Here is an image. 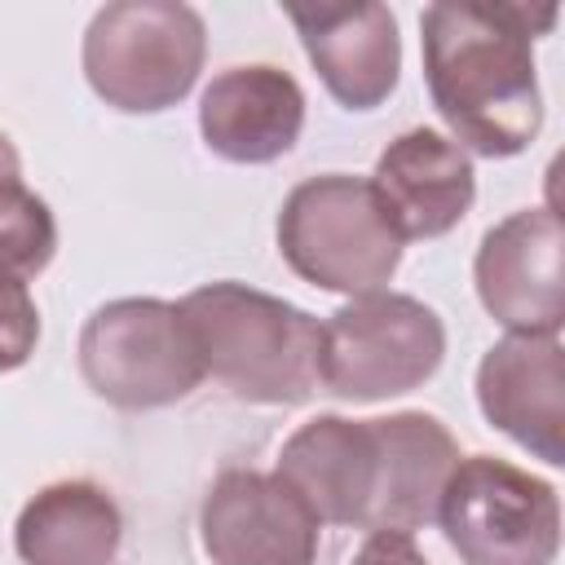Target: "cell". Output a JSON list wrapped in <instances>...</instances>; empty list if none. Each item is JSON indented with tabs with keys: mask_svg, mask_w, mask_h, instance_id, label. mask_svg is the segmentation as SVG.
I'll use <instances>...</instances> for the list:
<instances>
[{
	"mask_svg": "<svg viewBox=\"0 0 565 565\" xmlns=\"http://www.w3.org/2000/svg\"><path fill=\"white\" fill-rule=\"evenodd\" d=\"M437 521L463 565H552L561 547L556 486L494 455L455 463Z\"/></svg>",
	"mask_w": 565,
	"mask_h": 565,
	"instance_id": "obj_7",
	"label": "cell"
},
{
	"mask_svg": "<svg viewBox=\"0 0 565 565\" xmlns=\"http://www.w3.org/2000/svg\"><path fill=\"white\" fill-rule=\"evenodd\" d=\"M481 415L534 450L543 463H565V353L556 335H508L477 366Z\"/></svg>",
	"mask_w": 565,
	"mask_h": 565,
	"instance_id": "obj_11",
	"label": "cell"
},
{
	"mask_svg": "<svg viewBox=\"0 0 565 565\" xmlns=\"http://www.w3.org/2000/svg\"><path fill=\"white\" fill-rule=\"evenodd\" d=\"M22 185V159L18 146L9 141V132H0V199H9Z\"/></svg>",
	"mask_w": 565,
	"mask_h": 565,
	"instance_id": "obj_20",
	"label": "cell"
},
{
	"mask_svg": "<svg viewBox=\"0 0 565 565\" xmlns=\"http://www.w3.org/2000/svg\"><path fill=\"white\" fill-rule=\"evenodd\" d=\"M353 565H428V561H424V552L415 547L411 534L371 530V539L362 543V552L353 556Z\"/></svg>",
	"mask_w": 565,
	"mask_h": 565,
	"instance_id": "obj_19",
	"label": "cell"
},
{
	"mask_svg": "<svg viewBox=\"0 0 565 565\" xmlns=\"http://www.w3.org/2000/svg\"><path fill=\"white\" fill-rule=\"evenodd\" d=\"M124 543L115 499L93 481H53L26 499L13 547L26 565H110Z\"/></svg>",
	"mask_w": 565,
	"mask_h": 565,
	"instance_id": "obj_16",
	"label": "cell"
},
{
	"mask_svg": "<svg viewBox=\"0 0 565 565\" xmlns=\"http://www.w3.org/2000/svg\"><path fill=\"white\" fill-rule=\"evenodd\" d=\"M446 358L441 318L402 291H366L322 322L318 384L344 402H380L419 388Z\"/></svg>",
	"mask_w": 565,
	"mask_h": 565,
	"instance_id": "obj_5",
	"label": "cell"
},
{
	"mask_svg": "<svg viewBox=\"0 0 565 565\" xmlns=\"http://www.w3.org/2000/svg\"><path fill=\"white\" fill-rule=\"evenodd\" d=\"M207 53L203 18L190 4L119 0L93 13L84 31V75L93 93L128 115L177 106Z\"/></svg>",
	"mask_w": 565,
	"mask_h": 565,
	"instance_id": "obj_3",
	"label": "cell"
},
{
	"mask_svg": "<svg viewBox=\"0 0 565 565\" xmlns=\"http://www.w3.org/2000/svg\"><path fill=\"white\" fill-rule=\"evenodd\" d=\"M371 428L380 446V486L366 530L415 534L419 525L437 521L441 490L463 455L446 433V424L424 411H397L371 419Z\"/></svg>",
	"mask_w": 565,
	"mask_h": 565,
	"instance_id": "obj_15",
	"label": "cell"
},
{
	"mask_svg": "<svg viewBox=\"0 0 565 565\" xmlns=\"http://www.w3.org/2000/svg\"><path fill=\"white\" fill-rule=\"evenodd\" d=\"M199 534L212 565H313L322 521L278 472L230 468L199 508Z\"/></svg>",
	"mask_w": 565,
	"mask_h": 565,
	"instance_id": "obj_8",
	"label": "cell"
},
{
	"mask_svg": "<svg viewBox=\"0 0 565 565\" xmlns=\"http://www.w3.org/2000/svg\"><path fill=\"white\" fill-rule=\"evenodd\" d=\"M203 375L256 406H296L318 384L322 322L243 282L194 287L181 305Z\"/></svg>",
	"mask_w": 565,
	"mask_h": 565,
	"instance_id": "obj_2",
	"label": "cell"
},
{
	"mask_svg": "<svg viewBox=\"0 0 565 565\" xmlns=\"http://www.w3.org/2000/svg\"><path fill=\"white\" fill-rule=\"evenodd\" d=\"M57 252V221L40 194L18 185L0 199V274L4 278H35Z\"/></svg>",
	"mask_w": 565,
	"mask_h": 565,
	"instance_id": "obj_17",
	"label": "cell"
},
{
	"mask_svg": "<svg viewBox=\"0 0 565 565\" xmlns=\"http://www.w3.org/2000/svg\"><path fill=\"white\" fill-rule=\"evenodd\" d=\"M40 340V309L26 282L0 274V371H18Z\"/></svg>",
	"mask_w": 565,
	"mask_h": 565,
	"instance_id": "obj_18",
	"label": "cell"
},
{
	"mask_svg": "<svg viewBox=\"0 0 565 565\" xmlns=\"http://www.w3.org/2000/svg\"><path fill=\"white\" fill-rule=\"evenodd\" d=\"M287 18L322 75L327 93L349 110H371L397 88L402 40L397 18L384 4H291Z\"/></svg>",
	"mask_w": 565,
	"mask_h": 565,
	"instance_id": "obj_12",
	"label": "cell"
},
{
	"mask_svg": "<svg viewBox=\"0 0 565 565\" xmlns=\"http://www.w3.org/2000/svg\"><path fill=\"white\" fill-rule=\"evenodd\" d=\"M552 22L556 4L441 0L424 9V79L455 141L486 159H508L539 137L534 35L552 31Z\"/></svg>",
	"mask_w": 565,
	"mask_h": 565,
	"instance_id": "obj_1",
	"label": "cell"
},
{
	"mask_svg": "<svg viewBox=\"0 0 565 565\" xmlns=\"http://www.w3.org/2000/svg\"><path fill=\"white\" fill-rule=\"evenodd\" d=\"M278 252L305 282L322 291L366 296L393 278L402 260V238L384 221L362 177L327 172L300 181L282 199Z\"/></svg>",
	"mask_w": 565,
	"mask_h": 565,
	"instance_id": "obj_4",
	"label": "cell"
},
{
	"mask_svg": "<svg viewBox=\"0 0 565 565\" xmlns=\"http://www.w3.org/2000/svg\"><path fill=\"white\" fill-rule=\"evenodd\" d=\"M477 296L512 335H556L561 296V221L552 207H525L490 225L477 247Z\"/></svg>",
	"mask_w": 565,
	"mask_h": 565,
	"instance_id": "obj_9",
	"label": "cell"
},
{
	"mask_svg": "<svg viewBox=\"0 0 565 565\" xmlns=\"http://www.w3.org/2000/svg\"><path fill=\"white\" fill-rule=\"evenodd\" d=\"M366 185L402 243L455 230L477 199L472 159L459 141L433 128H411L397 141H388Z\"/></svg>",
	"mask_w": 565,
	"mask_h": 565,
	"instance_id": "obj_10",
	"label": "cell"
},
{
	"mask_svg": "<svg viewBox=\"0 0 565 565\" xmlns=\"http://www.w3.org/2000/svg\"><path fill=\"white\" fill-rule=\"evenodd\" d=\"M79 375L124 411H154L190 397L207 375L177 305L128 296L93 309L79 331Z\"/></svg>",
	"mask_w": 565,
	"mask_h": 565,
	"instance_id": "obj_6",
	"label": "cell"
},
{
	"mask_svg": "<svg viewBox=\"0 0 565 565\" xmlns=\"http://www.w3.org/2000/svg\"><path fill=\"white\" fill-rule=\"evenodd\" d=\"M274 472L309 503L318 521L366 530L375 486H380L375 428L371 419L318 415L287 437Z\"/></svg>",
	"mask_w": 565,
	"mask_h": 565,
	"instance_id": "obj_13",
	"label": "cell"
},
{
	"mask_svg": "<svg viewBox=\"0 0 565 565\" xmlns=\"http://www.w3.org/2000/svg\"><path fill=\"white\" fill-rule=\"evenodd\" d=\"M305 128L300 84L265 62L221 71L199 102V132L212 154L230 163L282 159Z\"/></svg>",
	"mask_w": 565,
	"mask_h": 565,
	"instance_id": "obj_14",
	"label": "cell"
}]
</instances>
